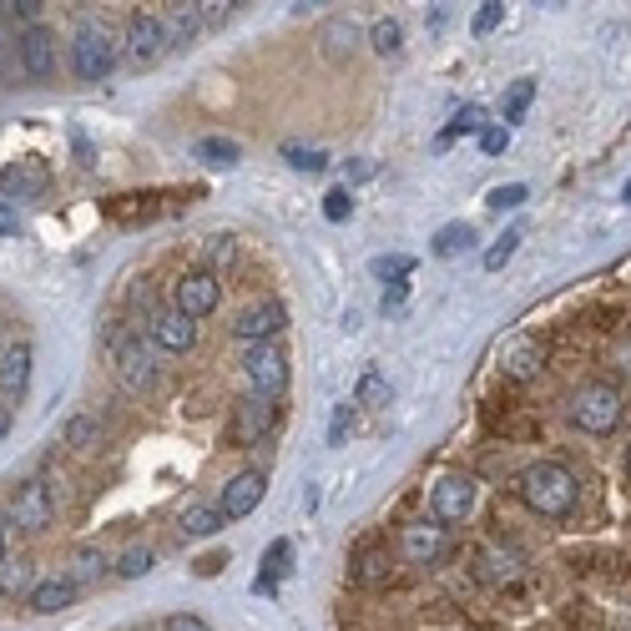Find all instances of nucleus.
I'll list each match as a JSON object with an SVG mask.
<instances>
[{
  "label": "nucleus",
  "mask_w": 631,
  "mask_h": 631,
  "mask_svg": "<svg viewBox=\"0 0 631 631\" xmlns=\"http://www.w3.org/2000/svg\"><path fill=\"white\" fill-rule=\"evenodd\" d=\"M530 102H536V81H530V76L511 81V87H505V96H500V121H505V127H515V121L530 112Z\"/></svg>",
  "instance_id": "cd10ccee"
},
{
  "label": "nucleus",
  "mask_w": 631,
  "mask_h": 631,
  "mask_svg": "<svg viewBox=\"0 0 631 631\" xmlns=\"http://www.w3.org/2000/svg\"><path fill=\"white\" fill-rule=\"evenodd\" d=\"M152 566H157V551H152V545H132V551H121L117 576H121V581H142Z\"/></svg>",
  "instance_id": "7c9ffc66"
},
{
  "label": "nucleus",
  "mask_w": 631,
  "mask_h": 631,
  "mask_svg": "<svg viewBox=\"0 0 631 631\" xmlns=\"http://www.w3.org/2000/svg\"><path fill=\"white\" fill-rule=\"evenodd\" d=\"M11 5L21 21H36V15H41V0H11Z\"/></svg>",
  "instance_id": "3c124183"
},
{
  "label": "nucleus",
  "mask_w": 631,
  "mask_h": 631,
  "mask_svg": "<svg viewBox=\"0 0 631 631\" xmlns=\"http://www.w3.org/2000/svg\"><path fill=\"white\" fill-rule=\"evenodd\" d=\"M621 197H627V203H631V182H627V188H621Z\"/></svg>",
  "instance_id": "6e6d98bb"
},
{
  "label": "nucleus",
  "mask_w": 631,
  "mask_h": 631,
  "mask_svg": "<svg viewBox=\"0 0 631 631\" xmlns=\"http://www.w3.org/2000/svg\"><path fill=\"white\" fill-rule=\"evenodd\" d=\"M112 66H117V36L102 26H87L72 46V72L81 76V81H106Z\"/></svg>",
  "instance_id": "423d86ee"
},
{
  "label": "nucleus",
  "mask_w": 631,
  "mask_h": 631,
  "mask_svg": "<svg viewBox=\"0 0 631 631\" xmlns=\"http://www.w3.org/2000/svg\"><path fill=\"white\" fill-rule=\"evenodd\" d=\"M353 429V404H334V420H329V445H344Z\"/></svg>",
  "instance_id": "37998d69"
},
{
  "label": "nucleus",
  "mask_w": 631,
  "mask_h": 631,
  "mask_svg": "<svg viewBox=\"0 0 631 631\" xmlns=\"http://www.w3.org/2000/svg\"><path fill=\"white\" fill-rule=\"evenodd\" d=\"M0 192H5V197H41V192H46V172H41V167H21V162H15V167H5V172H0Z\"/></svg>",
  "instance_id": "393cba45"
},
{
  "label": "nucleus",
  "mask_w": 631,
  "mask_h": 631,
  "mask_svg": "<svg viewBox=\"0 0 631 631\" xmlns=\"http://www.w3.org/2000/svg\"><path fill=\"white\" fill-rule=\"evenodd\" d=\"M369 46H374L379 56H395L399 46H404V26H399L395 15H384V21H374V30H369Z\"/></svg>",
  "instance_id": "72a5a7b5"
},
{
  "label": "nucleus",
  "mask_w": 631,
  "mask_h": 631,
  "mask_svg": "<svg viewBox=\"0 0 631 631\" xmlns=\"http://www.w3.org/2000/svg\"><path fill=\"white\" fill-rule=\"evenodd\" d=\"M465 132H485V106H460L455 112V121H450V127H445L440 132V147H450V142H455V137H465Z\"/></svg>",
  "instance_id": "473e14b6"
},
{
  "label": "nucleus",
  "mask_w": 631,
  "mask_h": 631,
  "mask_svg": "<svg viewBox=\"0 0 631 631\" xmlns=\"http://www.w3.org/2000/svg\"><path fill=\"white\" fill-rule=\"evenodd\" d=\"M106 566H112V561H106V551H102V545H91V541H81V545H72V551H66V576H72L76 587L102 581Z\"/></svg>",
  "instance_id": "5701e85b"
},
{
  "label": "nucleus",
  "mask_w": 631,
  "mask_h": 631,
  "mask_svg": "<svg viewBox=\"0 0 631 631\" xmlns=\"http://www.w3.org/2000/svg\"><path fill=\"white\" fill-rule=\"evenodd\" d=\"M475 511V480L471 475H440V480L429 485V515L445 520V526H460V520H471Z\"/></svg>",
  "instance_id": "9d476101"
},
{
  "label": "nucleus",
  "mask_w": 631,
  "mask_h": 631,
  "mask_svg": "<svg viewBox=\"0 0 631 631\" xmlns=\"http://www.w3.org/2000/svg\"><path fill=\"white\" fill-rule=\"evenodd\" d=\"M15 228H21V218H15V207H11V203H0V237H11Z\"/></svg>",
  "instance_id": "09e8293b"
},
{
  "label": "nucleus",
  "mask_w": 631,
  "mask_h": 631,
  "mask_svg": "<svg viewBox=\"0 0 631 631\" xmlns=\"http://www.w3.org/2000/svg\"><path fill=\"white\" fill-rule=\"evenodd\" d=\"M36 587V571H30V561H0V591L15 596V591Z\"/></svg>",
  "instance_id": "e433bc0d"
},
{
  "label": "nucleus",
  "mask_w": 631,
  "mask_h": 631,
  "mask_svg": "<svg viewBox=\"0 0 631 631\" xmlns=\"http://www.w3.org/2000/svg\"><path fill=\"white\" fill-rule=\"evenodd\" d=\"M500 369H505V379H515V384L536 379L545 369V344L536 334H511L500 344Z\"/></svg>",
  "instance_id": "ddd939ff"
},
{
  "label": "nucleus",
  "mask_w": 631,
  "mask_h": 631,
  "mask_svg": "<svg viewBox=\"0 0 631 631\" xmlns=\"http://www.w3.org/2000/svg\"><path fill=\"white\" fill-rule=\"evenodd\" d=\"M76 602V581L66 571L61 576H41L36 587H30V611H41V617H56V611H66V606Z\"/></svg>",
  "instance_id": "6ab92c4d"
},
{
  "label": "nucleus",
  "mask_w": 631,
  "mask_h": 631,
  "mask_svg": "<svg viewBox=\"0 0 631 631\" xmlns=\"http://www.w3.org/2000/svg\"><path fill=\"white\" fill-rule=\"evenodd\" d=\"M0 561H5V515H0Z\"/></svg>",
  "instance_id": "5fc2aeb1"
},
{
  "label": "nucleus",
  "mask_w": 631,
  "mask_h": 631,
  "mask_svg": "<svg viewBox=\"0 0 631 631\" xmlns=\"http://www.w3.org/2000/svg\"><path fill=\"white\" fill-rule=\"evenodd\" d=\"M222 526H228V515H222L218 505H188L182 520H177V530H182L188 541H207V536H218Z\"/></svg>",
  "instance_id": "b1692460"
},
{
  "label": "nucleus",
  "mask_w": 631,
  "mask_h": 631,
  "mask_svg": "<svg viewBox=\"0 0 631 631\" xmlns=\"http://www.w3.org/2000/svg\"><path fill=\"white\" fill-rule=\"evenodd\" d=\"M0 596H5V591H0Z\"/></svg>",
  "instance_id": "13d9d810"
},
{
  "label": "nucleus",
  "mask_w": 631,
  "mask_h": 631,
  "mask_svg": "<svg viewBox=\"0 0 631 631\" xmlns=\"http://www.w3.org/2000/svg\"><path fill=\"white\" fill-rule=\"evenodd\" d=\"M505 21V0H485L480 11H475V21H471V30L475 36H490V30Z\"/></svg>",
  "instance_id": "ea45409f"
},
{
  "label": "nucleus",
  "mask_w": 631,
  "mask_h": 631,
  "mask_svg": "<svg viewBox=\"0 0 631 631\" xmlns=\"http://www.w3.org/2000/svg\"><path fill=\"white\" fill-rule=\"evenodd\" d=\"M283 329H288V313H283V304L263 298V304H253V309L237 313L233 338L243 344V349H248V344H268V338H279Z\"/></svg>",
  "instance_id": "f8f14e48"
},
{
  "label": "nucleus",
  "mask_w": 631,
  "mask_h": 631,
  "mask_svg": "<svg viewBox=\"0 0 631 631\" xmlns=\"http://www.w3.org/2000/svg\"><path fill=\"white\" fill-rule=\"evenodd\" d=\"M167 26V46H192L203 36V15H197V0H172V11L162 15Z\"/></svg>",
  "instance_id": "4be33fe9"
},
{
  "label": "nucleus",
  "mask_w": 631,
  "mask_h": 631,
  "mask_svg": "<svg viewBox=\"0 0 631 631\" xmlns=\"http://www.w3.org/2000/svg\"><path fill=\"white\" fill-rule=\"evenodd\" d=\"M475 243V228L471 222H445L440 233L429 237V253H435V258H460V253L471 248Z\"/></svg>",
  "instance_id": "bb28decb"
},
{
  "label": "nucleus",
  "mask_w": 631,
  "mask_h": 631,
  "mask_svg": "<svg viewBox=\"0 0 631 631\" xmlns=\"http://www.w3.org/2000/svg\"><path fill=\"white\" fill-rule=\"evenodd\" d=\"M112 353H117V374L132 395H147L152 384H157V353H152L142 338L112 329Z\"/></svg>",
  "instance_id": "39448f33"
},
{
  "label": "nucleus",
  "mask_w": 631,
  "mask_h": 631,
  "mask_svg": "<svg viewBox=\"0 0 631 631\" xmlns=\"http://www.w3.org/2000/svg\"><path fill=\"white\" fill-rule=\"evenodd\" d=\"M283 157L294 162L298 172H319V167H329V157H323L319 147H294V142H288V147H283Z\"/></svg>",
  "instance_id": "a19ab883"
},
{
  "label": "nucleus",
  "mask_w": 631,
  "mask_h": 631,
  "mask_svg": "<svg viewBox=\"0 0 631 631\" xmlns=\"http://www.w3.org/2000/svg\"><path fill=\"white\" fill-rule=\"evenodd\" d=\"M353 404H369V410H384V404H389V379H384L379 369H364V374H359Z\"/></svg>",
  "instance_id": "c85d7f7f"
},
{
  "label": "nucleus",
  "mask_w": 631,
  "mask_h": 631,
  "mask_svg": "<svg viewBox=\"0 0 631 631\" xmlns=\"http://www.w3.org/2000/svg\"><path fill=\"white\" fill-rule=\"evenodd\" d=\"M369 273L384 283H395V279H410L414 273V258H404V253H379L374 263H369Z\"/></svg>",
  "instance_id": "c9c22d12"
},
{
  "label": "nucleus",
  "mask_w": 631,
  "mask_h": 631,
  "mask_svg": "<svg viewBox=\"0 0 631 631\" xmlns=\"http://www.w3.org/2000/svg\"><path fill=\"white\" fill-rule=\"evenodd\" d=\"M162 631H213L203 617H192V611H172V617L162 621Z\"/></svg>",
  "instance_id": "49530a36"
},
{
  "label": "nucleus",
  "mask_w": 631,
  "mask_h": 631,
  "mask_svg": "<svg viewBox=\"0 0 631 631\" xmlns=\"http://www.w3.org/2000/svg\"><path fill=\"white\" fill-rule=\"evenodd\" d=\"M11 520L21 530H30V536L51 530V520H56V500H51V485H46V480H26V485H21V490H15V500H11Z\"/></svg>",
  "instance_id": "9b49d317"
},
{
  "label": "nucleus",
  "mask_w": 631,
  "mask_h": 631,
  "mask_svg": "<svg viewBox=\"0 0 631 631\" xmlns=\"http://www.w3.org/2000/svg\"><path fill=\"white\" fill-rule=\"evenodd\" d=\"M61 440L72 445V450H81V455H91V450H102V425H96L91 414H72V420L61 425Z\"/></svg>",
  "instance_id": "a878e982"
},
{
  "label": "nucleus",
  "mask_w": 631,
  "mask_h": 631,
  "mask_svg": "<svg viewBox=\"0 0 631 631\" xmlns=\"http://www.w3.org/2000/svg\"><path fill=\"white\" fill-rule=\"evenodd\" d=\"M445 556H450V526H445V520H410V526L399 530V561H404V566L429 571V566H440Z\"/></svg>",
  "instance_id": "7ed1b4c3"
},
{
  "label": "nucleus",
  "mask_w": 631,
  "mask_h": 631,
  "mask_svg": "<svg viewBox=\"0 0 631 631\" xmlns=\"http://www.w3.org/2000/svg\"><path fill=\"white\" fill-rule=\"evenodd\" d=\"M26 389H30V344H11L0 353V395L26 399Z\"/></svg>",
  "instance_id": "412c9836"
},
{
  "label": "nucleus",
  "mask_w": 631,
  "mask_h": 631,
  "mask_svg": "<svg viewBox=\"0 0 631 631\" xmlns=\"http://www.w3.org/2000/svg\"><path fill=\"white\" fill-rule=\"evenodd\" d=\"M515 495H520V505H526L530 515L561 520V515L576 511V500H581V480H576L561 460H536V465H526V471H520Z\"/></svg>",
  "instance_id": "f257e3e1"
},
{
  "label": "nucleus",
  "mask_w": 631,
  "mask_h": 631,
  "mask_svg": "<svg viewBox=\"0 0 631 631\" xmlns=\"http://www.w3.org/2000/svg\"><path fill=\"white\" fill-rule=\"evenodd\" d=\"M192 157L207 162V167H233V162H237V142H228V137H203V142L192 147Z\"/></svg>",
  "instance_id": "c756f323"
},
{
  "label": "nucleus",
  "mask_w": 631,
  "mask_h": 631,
  "mask_svg": "<svg viewBox=\"0 0 631 631\" xmlns=\"http://www.w3.org/2000/svg\"><path fill=\"white\" fill-rule=\"evenodd\" d=\"M222 304V283L213 268H192V273H177L172 283V309L188 313V319H207V313Z\"/></svg>",
  "instance_id": "0eeeda50"
},
{
  "label": "nucleus",
  "mask_w": 631,
  "mask_h": 631,
  "mask_svg": "<svg viewBox=\"0 0 631 631\" xmlns=\"http://www.w3.org/2000/svg\"><path fill=\"white\" fill-rule=\"evenodd\" d=\"M304 5H323V0H304Z\"/></svg>",
  "instance_id": "4d7b16f0"
},
{
  "label": "nucleus",
  "mask_w": 631,
  "mask_h": 631,
  "mask_svg": "<svg viewBox=\"0 0 631 631\" xmlns=\"http://www.w3.org/2000/svg\"><path fill=\"white\" fill-rule=\"evenodd\" d=\"M349 581L359 591H384L395 581V556H389L384 545H359L349 561Z\"/></svg>",
  "instance_id": "dca6fc26"
},
{
  "label": "nucleus",
  "mask_w": 631,
  "mask_h": 631,
  "mask_svg": "<svg viewBox=\"0 0 631 631\" xmlns=\"http://www.w3.org/2000/svg\"><path fill=\"white\" fill-rule=\"evenodd\" d=\"M233 237H207V268H222V263H233Z\"/></svg>",
  "instance_id": "a18cd8bd"
},
{
  "label": "nucleus",
  "mask_w": 631,
  "mask_h": 631,
  "mask_svg": "<svg viewBox=\"0 0 631 631\" xmlns=\"http://www.w3.org/2000/svg\"><path fill=\"white\" fill-rule=\"evenodd\" d=\"M147 334L157 349L167 353H188L192 344H197V319H188V313H177V309H162L147 319Z\"/></svg>",
  "instance_id": "f3484780"
},
{
  "label": "nucleus",
  "mask_w": 631,
  "mask_h": 631,
  "mask_svg": "<svg viewBox=\"0 0 631 631\" xmlns=\"http://www.w3.org/2000/svg\"><path fill=\"white\" fill-rule=\"evenodd\" d=\"M359 41H364V30L353 26L349 15H334V21H323L319 26V51L329 61H349L353 51H359Z\"/></svg>",
  "instance_id": "aec40b11"
},
{
  "label": "nucleus",
  "mask_w": 631,
  "mask_h": 631,
  "mask_svg": "<svg viewBox=\"0 0 631 631\" xmlns=\"http://www.w3.org/2000/svg\"><path fill=\"white\" fill-rule=\"evenodd\" d=\"M404 294H410V279H395V283H389V288H384V313L399 309V304H404Z\"/></svg>",
  "instance_id": "de8ad7c7"
},
{
  "label": "nucleus",
  "mask_w": 631,
  "mask_h": 631,
  "mask_svg": "<svg viewBox=\"0 0 631 631\" xmlns=\"http://www.w3.org/2000/svg\"><path fill=\"white\" fill-rule=\"evenodd\" d=\"M349 213H353V192L349 188H334L329 197H323V218L329 222H344Z\"/></svg>",
  "instance_id": "79ce46f5"
},
{
  "label": "nucleus",
  "mask_w": 631,
  "mask_h": 631,
  "mask_svg": "<svg viewBox=\"0 0 631 631\" xmlns=\"http://www.w3.org/2000/svg\"><path fill=\"white\" fill-rule=\"evenodd\" d=\"M21 66H26V76H36V81H46V76L56 72V36L46 26H36V21H30L26 36H21Z\"/></svg>",
  "instance_id": "a211bd4d"
},
{
  "label": "nucleus",
  "mask_w": 631,
  "mask_h": 631,
  "mask_svg": "<svg viewBox=\"0 0 631 631\" xmlns=\"http://www.w3.org/2000/svg\"><path fill=\"white\" fill-rule=\"evenodd\" d=\"M621 414H627V399L611 379H587L566 399V420H571L581 435H611L621 425Z\"/></svg>",
  "instance_id": "f03ea898"
},
{
  "label": "nucleus",
  "mask_w": 631,
  "mask_h": 631,
  "mask_svg": "<svg viewBox=\"0 0 631 631\" xmlns=\"http://www.w3.org/2000/svg\"><path fill=\"white\" fill-rule=\"evenodd\" d=\"M243 374H248L253 395L279 399L283 389H288V353L279 349V338H268V344H248V353H243Z\"/></svg>",
  "instance_id": "20e7f679"
},
{
  "label": "nucleus",
  "mask_w": 631,
  "mask_h": 631,
  "mask_svg": "<svg viewBox=\"0 0 631 631\" xmlns=\"http://www.w3.org/2000/svg\"><path fill=\"white\" fill-rule=\"evenodd\" d=\"M475 576H480L485 587L505 591L515 581H526V556L511 541H480L475 545Z\"/></svg>",
  "instance_id": "6e6552de"
},
{
  "label": "nucleus",
  "mask_w": 631,
  "mask_h": 631,
  "mask_svg": "<svg viewBox=\"0 0 631 631\" xmlns=\"http://www.w3.org/2000/svg\"><path fill=\"white\" fill-rule=\"evenodd\" d=\"M505 147H511V127H485V132H480V152H485V157H500Z\"/></svg>",
  "instance_id": "c03bdc74"
},
{
  "label": "nucleus",
  "mask_w": 631,
  "mask_h": 631,
  "mask_svg": "<svg viewBox=\"0 0 631 631\" xmlns=\"http://www.w3.org/2000/svg\"><path fill=\"white\" fill-rule=\"evenodd\" d=\"M268 490V475L263 471H237L233 480L222 485V495H218V511L228 515V520H243V515L258 511V500H263Z\"/></svg>",
  "instance_id": "4468645a"
},
{
  "label": "nucleus",
  "mask_w": 631,
  "mask_h": 631,
  "mask_svg": "<svg viewBox=\"0 0 631 631\" xmlns=\"http://www.w3.org/2000/svg\"><path fill=\"white\" fill-rule=\"evenodd\" d=\"M288 556H294V545H288V541H273V545H268V556H263V576H258L253 587H258V591H273V581H279V576L288 571Z\"/></svg>",
  "instance_id": "2f4dec72"
},
{
  "label": "nucleus",
  "mask_w": 631,
  "mask_h": 631,
  "mask_svg": "<svg viewBox=\"0 0 631 631\" xmlns=\"http://www.w3.org/2000/svg\"><path fill=\"white\" fill-rule=\"evenodd\" d=\"M162 51H167V26H162V15L137 11L132 26H127V56H132L137 66H152V61H162Z\"/></svg>",
  "instance_id": "2eb2a0df"
},
{
  "label": "nucleus",
  "mask_w": 631,
  "mask_h": 631,
  "mask_svg": "<svg viewBox=\"0 0 631 631\" xmlns=\"http://www.w3.org/2000/svg\"><path fill=\"white\" fill-rule=\"evenodd\" d=\"M273 420H279V404L268 395H248L237 399L233 420H228V440L237 445V450H248V445L268 440V429H273Z\"/></svg>",
  "instance_id": "1a4fd4ad"
},
{
  "label": "nucleus",
  "mask_w": 631,
  "mask_h": 631,
  "mask_svg": "<svg viewBox=\"0 0 631 631\" xmlns=\"http://www.w3.org/2000/svg\"><path fill=\"white\" fill-rule=\"evenodd\" d=\"M237 11V0H197V15H203V30H218L228 26Z\"/></svg>",
  "instance_id": "4c0bfd02"
},
{
  "label": "nucleus",
  "mask_w": 631,
  "mask_h": 631,
  "mask_svg": "<svg viewBox=\"0 0 631 631\" xmlns=\"http://www.w3.org/2000/svg\"><path fill=\"white\" fill-rule=\"evenodd\" d=\"M526 203V182H511V188H495L490 197H485V207L490 213H511V207Z\"/></svg>",
  "instance_id": "58836bf2"
},
{
  "label": "nucleus",
  "mask_w": 631,
  "mask_h": 631,
  "mask_svg": "<svg viewBox=\"0 0 631 631\" xmlns=\"http://www.w3.org/2000/svg\"><path fill=\"white\" fill-rule=\"evenodd\" d=\"M349 177H353V182H369V177H374V162H369V157H353Z\"/></svg>",
  "instance_id": "8fccbe9b"
},
{
  "label": "nucleus",
  "mask_w": 631,
  "mask_h": 631,
  "mask_svg": "<svg viewBox=\"0 0 631 631\" xmlns=\"http://www.w3.org/2000/svg\"><path fill=\"white\" fill-rule=\"evenodd\" d=\"M5 435H11V410L0 404V440H5Z\"/></svg>",
  "instance_id": "864d4df0"
},
{
  "label": "nucleus",
  "mask_w": 631,
  "mask_h": 631,
  "mask_svg": "<svg viewBox=\"0 0 631 631\" xmlns=\"http://www.w3.org/2000/svg\"><path fill=\"white\" fill-rule=\"evenodd\" d=\"M515 248H520V233H515V228H505V233L485 248V273H500V268L515 258Z\"/></svg>",
  "instance_id": "f704fd0d"
},
{
  "label": "nucleus",
  "mask_w": 631,
  "mask_h": 631,
  "mask_svg": "<svg viewBox=\"0 0 631 631\" xmlns=\"http://www.w3.org/2000/svg\"><path fill=\"white\" fill-rule=\"evenodd\" d=\"M222 566H228V556H207V561H197V571H203V576L222 571Z\"/></svg>",
  "instance_id": "603ef678"
}]
</instances>
